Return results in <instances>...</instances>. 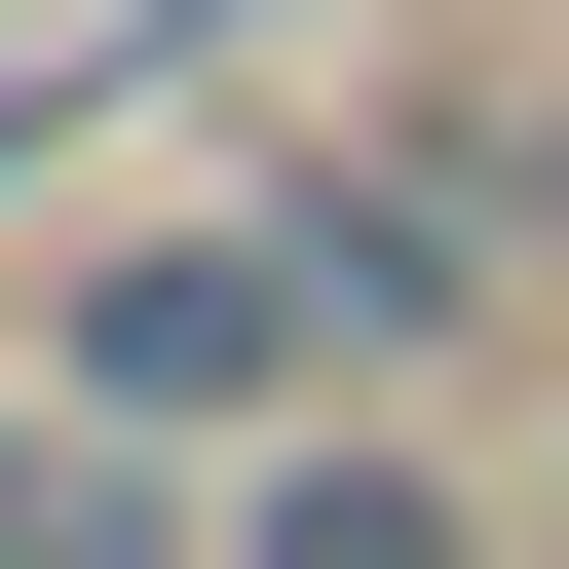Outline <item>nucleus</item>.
<instances>
[{
  "mask_svg": "<svg viewBox=\"0 0 569 569\" xmlns=\"http://www.w3.org/2000/svg\"><path fill=\"white\" fill-rule=\"evenodd\" d=\"M305 380H342V342H305L266 228H114L77 305H39V418H77V456H228V418H305Z\"/></svg>",
  "mask_w": 569,
  "mask_h": 569,
  "instance_id": "obj_1",
  "label": "nucleus"
},
{
  "mask_svg": "<svg viewBox=\"0 0 569 569\" xmlns=\"http://www.w3.org/2000/svg\"><path fill=\"white\" fill-rule=\"evenodd\" d=\"M0 569H228V493H152V456H77V418H0Z\"/></svg>",
  "mask_w": 569,
  "mask_h": 569,
  "instance_id": "obj_4",
  "label": "nucleus"
},
{
  "mask_svg": "<svg viewBox=\"0 0 569 569\" xmlns=\"http://www.w3.org/2000/svg\"><path fill=\"white\" fill-rule=\"evenodd\" d=\"M228 228H266V266H305V342H418V380L493 342V266H531V228L456 190V114H418V152H266Z\"/></svg>",
  "mask_w": 569,
  "mask_h": 569,
  "instance_id": "obj_2",
  "label": "nucleus"
},
{
  "mask_svg": "<svg viewBox=\"0 0 569 569\" xmlns=\"http://www.w3.org/2000/svg\"><path fill=\"white\" fill-rule=\"evenodd\" d=\"M493 228H531V266H569V77H531V114H493Z\"/></svg>",
  "mask_w": 569,
  "mask_h": 569,
  "instance_id": "obj_5",
  "label": "nucleus"
},
{
  "mask_svg": "<svg viewBox=\"0 0 569 569\" xmlns=\"http://www.w3.org/2000/svg\"><path fill=\"white\" fill-rule=\"evenodd\" d=\"M228 569H493V493H456L418 418H266V456H228Z\"/></svg>",
  "mask_w": 569,
  "mask_h": 569,
  "instance_id": "obj_3",
  "label": "nucleus"
}]
</instances>
